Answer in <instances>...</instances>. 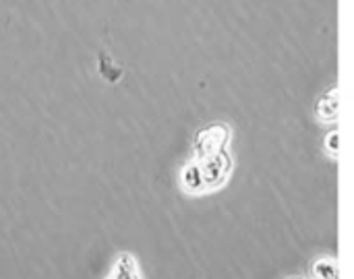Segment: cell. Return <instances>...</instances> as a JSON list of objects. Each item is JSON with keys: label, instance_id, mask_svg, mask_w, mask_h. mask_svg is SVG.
Wrapping results in <instances>:
<instances>
[{"label": "cell", "instance_id": "1", "mask_svg": "<svg viewBox=\"0 0 354 279\" xmlns=\"http://www.w3.org/2000/svg\"><path fill=\"white\" fill-rule=\"evenodd\" d=\"M230 137H232L230 126L224 124V122H212V124L199 128L195 139H193L195 160L199 162V160H205L209 155H216V153L224 151L228 147Z\"/></svg>", "mask_w": 354, "mask_h": 279}, {"label": "cell", "instance_id": "2", "mask_svg": "<svg viewBox=\"0 0 354 279\" xmlns=\"http://www.w3.org/2000/svg\"><path fill=\"white\" fill-rule=\"evenodd\" d=\"M232 166L234 164H232V155L228 153V149H224L216 155H209L205 160H199V168H201V174L205 180V191L224 186L232 174Z\"/></svg>", "mask_w": 354, "mask_h": 279}, {"label": "cell", "instance_id": "3", "mask_svg": "<svg viewBox=\"0 0 354 279\" xmlns=\"http://www.w3.org/2000/svg\"><path fill=\"white\" fill-rule=\"evenodd\" d=\"M338 106H340V102H338V87H330V89H326L317 97L315 114L324 122H334L338 118Z\"/></svg>", "mask_w": 354, "mask_h": 279}, {"label": "cell", "instance_id": "4", "mask_svg": "<svg viewBox=\"0 0 354 279\" xmlns=\"http://www.w3.org/2000/svg\"><path fill=\"white\" fill-rule=\"evenodd\" d=\"M180 186L185 189V193L189 195H199L205 193V180L199 168V162L193 160L191 164H187L180 172Z\"/></svg>", "mask_w": 354, "mask_h": 279}, {"label": "cell", "instance_id": "5", "mask_svg": "<svg viewBox=\"0 0 354 279\" xmlns=\"http://www.w3.org/2000/svg\"><path fill=\"white\" fill-rule=\"evenodd\" d=\"M108 279H141L137 261L131 255H120L114 265V273Z\"/></svg>", "mask_w": 354, "mask_h": 279}, {"label": "cell", "instance_id": "6", "mask_svg": "<svg viewBox=\"0 0 354 279\" xmlns=\"http://www.w3.org/2000/svg\"><path fill=\"white\" fill-rule=\"evenodd\" d=\"M313 276L317 279H338V267L330 259H319L313 265Z\"/></svg>", "mask_w": 354, "mask_h": 279}, {"label": "cell", "instance_id": "7", "mask_svg": "<svg viewBox=\"0 0 354 279\" xmlns=\"http://www.w3.org/2000/svg\"><path fill=\"white\" fill-rule=\"evenodd\" d=\"M338 145H340V135H338V131H332L326 137V149L332 157H338Z\"/></svg>", "mask_w": 354, "mask_h": 279}]
</instances>
